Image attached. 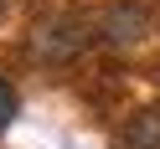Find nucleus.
Masks as SVG:
<instances>
[{"mask_svg": "<svg viewBox=\"0 0 160 149\" xmlns=\"http://www.w3.org/2000/svg\"><path fill=\"white\" fill-rule=\"evenodd\" d=\"M93 41H98V16H88V11H57V16H47V21L31 26L26 52L42 57V62H72V57L88 52Z\"/></svg>", "mask_w": 160, "mask_h": 149, "instance_id": "obj_1", "label": "nucleus"}, {"mask_svg": "<svg viewBox=\"0 0 160 149\" xmlns=\"http://www.w3.org/2000/svg\"><path fill=\"white\" fill-rule=\"evenodd\" d=\"M93 16H98V41L103 46H134V41H145L150 21H155L139 0H119V5H103V11H93Z\"/></svg>", "mask_w": 160, "mask_h": 149, "instance_id": "obj_2", "label": "nucleus"}, {"mask_svg": "<svg viewBox=\"0 0 160 149\" xmlns=\"http://www.w3.org/2000/svg\"><path fill=\"white\" fill-rule=\"evenodd\" d=\"M119 149H160V103L139 108V113L119 128Z\"/></svg>", "mask_w": 160, "mask_h": 149, "instance_id": "obj_3", "label": "nucleus"}, {"mask_svg": "<svg viewBox=\"0 0 160 149\" xmlns=\"http://www.w3.org/2000/svg\"><path fill=\"white\" fill-rule=\"evenodd\" d=\"M16 108H21V103H16V87L0 77V128H11V123H16Z\"/></svg>", "mask_w": 160, "mask_h": 149, "instance_id": "obj_4", "label": "nucleus"}]
</instances>
